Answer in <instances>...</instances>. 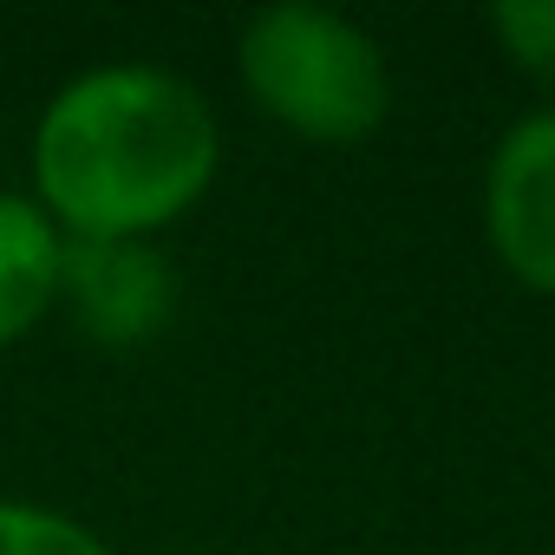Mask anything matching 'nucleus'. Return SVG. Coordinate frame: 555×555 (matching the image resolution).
<instances>
[{
    "mask_svg": "<svg viewBox=\"0 0 555 555\" xmlns=\"http://www.w3.org/2000/svg\"><path fill=\"white\" fill-rule=\"evenodd\" d=\"M0 555H112L105 535L53 503L0 496Z\"/></svg>",
    "mask_w": 555,
    "mask_h": 555,
    "instance_id": "423d86ee",
    "label": "nucleus"
},
{
    "mask_svg": "<svg viewBox=\"0 0 555 555\" xmlns=\"http://www.w3.org/2000/svg\"><path fill=\"white\" fill-rule=\"evenodd\" d=\"M235 73L261 118L308 144H360L392 112V73L373 34L308 0L248 14L235 40Z\"/></svg>",
    "mask_w": 555,
    "mask_h": 555,
    "instance_id": "f03ea898",
    "label": "nucleus"
},
{
    "mask_svg": "<svg viewBox=\"0 0 555 555\" xmlns=\"http://www.w3.org/2000/svg\"><path fill=\"white\" fill-rule=\"evenodd\" d=\"M222 170L209 99L144 60L73 73L34 118L27 196L66 242H157Z\"/></svg>",
    "mask_w": 555,
    "mask_h": 555,
    "instance_id": "f257e3e1",
    "label": "nucleus"
},
{
    "mask_svg": "<svg viewBox=\"0 0 555 555\" xmlns=\"http://www.w3.org/2000/svg\"><path fill=\"white\" fill-rule=\"evenodd\" d=\"M60 314L99 347H144L177 314V274L157 242H66Z\"/></svg>",
    "mask_w": 555,
    "mask_h": 555,
    "instance_id": "20e7f679",
    "label": "nucleus"
},
{
    "mask_svg": "<svg viewBox=\"0 0 555 555\" xmlns=\"http://www.w3.org/2000/svg\"><path fill=\"white\" fill-rule=\"evenodd\" d=\"M490 34L516 73L555 92V0H503V8H490Z\"/></svg>",
    "mask_w": 555,
    "mask_h": 555,
    "instance_id": "0eeeda50",
    "label": "nucleus"
},
{
    "mask_svg": "<svg viewBox=\"0 0 555 555\" xmlns=\"http://www.w3.org/2000/svg\"><path fill=\"white\" fill-rule=\"evenodd\" d=\"M483 229L529 295H555V105L516 118L483 177Z\"/></svg>",
    "mask_w": 555,
    "mask_h": 555,
    "instance_id": "7ed1b4c3",
    "label": "nucleus"
},
{
    "mask_svg": "<svg viewBox=\"0 0 555 555\" xmlns=\"http://www.w3.org/2000/svg\"><path fill=\"white\" fill-rule=\"evenodd\" d=\"M66 235L27 190H0V347H21L60 314Z\"/></svg>",
    "mask_w": 555,
    "mask_h": 555,
    "instance_id": "39448f33",
    "label": "nucleus"
}]
</instances>
